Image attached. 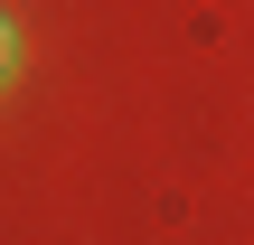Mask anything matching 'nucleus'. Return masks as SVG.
I'll use <instances>...</instances> for the list:
<instances>
[{
	"mask_svg": "<svg viewBox=\"0 0 254 245\" xmlns=\"http://www.w3.org/2000/svg\"><path fill=\"white\" fill-rule=\"evenodd\" d=\"M9 66H19V38H9V19H0V76H9Z\"/></svg>",
	"mask_w": 254,
	"mask_h": 245,
	"instance_id": "f257e3e1",
	"label": "nucleus"
}]
</instances>
